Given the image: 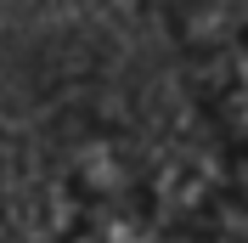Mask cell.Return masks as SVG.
Listing matches in <instances>:
<instances>
[{
    "label": "cell",
    "instance_id": "7a4b0ae2",
    "mask_svg": "<svg viewBox=\"0 0 248 243\" xmlns=\"http://www.w3.org/2000/svg\"><path fill=\"white\" fill-rule=\"evenodd\" d=\"M136 6H141V12H153V17H164L170 29H186V23L203 12V0H136Z\"/></svg>",
    "mask_w": 248,
    "mask_h": 243
},
{
    "label": "cell",
    "instance_id": "6da1fadb",
    "mask_svg": "<svg viewBox=\"0 0 248 243\" xmlns=\"http://www.w3.org/2000/svg\"><path fill=\"white\" fill-rule=\"evenodd\" d=\"M203 113L215 124V141L226 153L232 175L248 187V46L232 34V46H220L215 62L203 68Z\"/></svg>",
    "mask_w": 248,
    "mask_h": 243
}]
</instances>
